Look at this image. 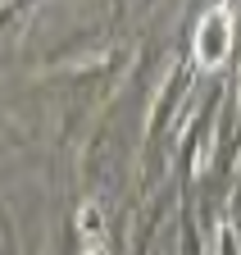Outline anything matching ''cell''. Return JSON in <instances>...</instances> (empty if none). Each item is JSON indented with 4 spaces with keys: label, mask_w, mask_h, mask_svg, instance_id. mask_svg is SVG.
Returning a JSON list of instances; mask_svg holds the SVG:
<instances>
[{
    "label": "cell",
    "mask_w": 241,
    "mask_h": 255,
    "mask_svg": "<svg viewBox=\"0 0 241 255\" xmlns=\"http://www.w3.org/2000/svg\"><path fill=\"white\" fill-rule=\"evenodd\" d=\"M82 228H86L82 255H105V242H100V214H96V205H86V210H82Z\"/></svg>",
    "instance_id": "cell-2"
},
{
    "label": "cell",
    "mask_w": 241,
    "mask_h": 255,
    "mask_svg": "<svg viewBox=\"0 0 241 255\" xmlns=\"http://www.w3.org/2000/svg\"><path fill=\"white\" fill-rule=\"evenodd\" d=\"M232 46V14L228 9H209L196 27V64L200 69H219L223 55Z\"/></svg>",
    "instance_id": "cell-1"
}]
</instances>
